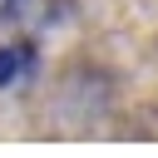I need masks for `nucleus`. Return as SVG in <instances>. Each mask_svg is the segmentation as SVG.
<instances>
[{"label": "nucleus", "instance_id": "nucleus-1", "mask_svg": "<svg viewBox=\"0 0 158 158\" xmlns=\"http://www.w3.org/2000/svg\"><path fill=\"white\" fill-rule=\"evenodd\" d=\"M35 74V49L30 44H0V89H20Z\"/></svg>", "mask_w": 158, "mask_h": 158}]
</instances>
